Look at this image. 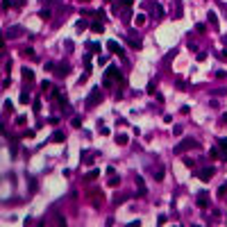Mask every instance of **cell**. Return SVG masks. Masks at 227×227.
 <instances>
[{"label":"cell","instance_id":"6da1fadb","mask_svg":"<svg viewBox=\"0 0 227 227\" xmlns=\"http://www.w3.org/2000/svg\"><path fill=\"white\" fill-rule=\"evenodd\" d=\"M102 100V93H100V86H96V89H91V93H89V98H86V107H96L98 102Z\"/></svg>","mask_w":227,"mask_h":227},{"label":"cell","instance_id":"7a4b0ae2","mask_svg":"<svg viewBox=\"0 0 227 227\" xmlns=\"http://www.w3.org/2000/svg\"><path fill=\"white\" fill-rule=\"evenodd\" d=\"M191 148H198V141H193V139H184V141L179 143L173 152H175V155H182L184 150H191Z\"/></svg>","mask_w":227,"mask_h":227},{"label":"cell","instance_id":"3957f363","mask_svg":"<svg viewBox=\"0 0 227 227\" xmlns=\"http://www.w3.org/2000/svg\"><path fill=\"white\" fill-rule=\"evenodd\" d=\"M116 75H118V68H116V66H109V68H107V73H104L102 84H104V86H112V80L116 77Z\"/></svg>","mask_w":227,"mask_h":227},{"label":"cell","instance_id":"277c9868","mask_svg":"<svg viewBox=\"0 0 227 227\" xmlns=\"http://www.w3.org/2000/svg\"><path fill=\"white\" fill-rule=\"evenodd\" d=\"M213 173H216V168L209 166V168H202V170H198V177H200L202 182H209V179L213 177Z\"/></svg>","mask_w":227,"mask_h":227},{"label":"cell","instance_id":"5b68a950","mask_svg":"<svg viewBox=\"0 0 227 227\" xmlns=\"http://www.w3.org/2000/svg\"><path fill=\"white\" fill-rule=\"evenodd\" d=\"M132 2H134V0H116V2H114V14H118L120 7H130Z\"/></svg>","mask_w":227,"mask_h":227},{"label":"cell","instance_id":"8992f818","mask_svg":"<svg viewBox=\"0 0 227 227\" xmlns=\"http://www.w3.org/2000/svg\"><path fill=\"white\" fill-rule=\"evenodd\" d=\"M68 71H71V66H68V64H61V66H55V73L59 75V77H66V75H68Z\"/></svg>","mask_w":227,"mask_h":227},{"label":"cell","instance_id":"52a82bcc","mask_svg":"<svg viewBox=\"0 0 227 227\" xmlns=\"http://www.w3.org/2000/svg\"><path fill=\"white\" fill-rule=\"evenodd\" d=\"M23 80H25L27 84H32V82H34V73H32V71H30V68H27V66L23 68Z\"/></svg>","mask_w":227,"mask_h":227},{"label":"cell","instance_id":"ba28073f","mask_svg":"<svg viewBox=\"0 0 227 227\" xmlns=\"http://www.w3.org/2000/svg\"><path fill=\"white\" fill-rule=\"evenodd\" d=\"M207 202H209V195L205 193V191H202V193L198 195V207H200V209H205V207H207Z\"/></svg>","mask_w":227,"mask_h":227},{"label":"cell","instance_id":"9c48e42d","mask_svg":"<svg viewBox=\"0 0 227 227\" xmlns=\"http://www.w3.org/2000/svg\"><path fill=\"white\" fill-rule=\"evenodd\" d=\"M82 164H86V166H91V164H93V152H91V150L82 152Z\"/></svg>","mask_w":227,"mask_h":227},{"label":"cell","instance_id":"30bf717a","mask_svg":"<svg viewBox=\"0 0 227 227\" xmlns=\"http://www.w3.org/2000/svg\"><path fill=\"white\" fill-rule=\"evenodd\" d=\"M21 34H23V30H21L18 25L11 27V30H7V37H9V39H16V37H21Z\"/></svg>","mask_w":227,"mask_h":227},{"label":"cell","instance_id":"8fae6325","mask_svg":"<svg viewBox=\"0 0 227 227\" xmlns=\"http://www.w3.org/2000/svg\"><path fill=\"white\" fill-rule=\"evenodd\" d=\"M107 48H109V50H112V52H118V55H120V57H123V48H120V45H118V43H116V41H109V43H107Z\"/></svg>","mask_w":227,"mask_h":227},{"label":"cell","instance_id":"7c38bea8","mask_svg":"<svg viewBox=\"0 0 227 227\" xmlns=\"http://www.w3.org/2000/svg\"><path fill=\"white\" fill-rule=\"evenodd\" d=\"M152 16H155V18H161V16H164V9H161V5H152Z\"/></svg>","mask_w":227,"mask_h":227},{"label":"cell","instance_id":"4fadbf2b","mask_svg":"<svg viewBox=\"0 0 227 227\" xmlns=\"http://www.w3.org/2000/svg\"><path fill=\"white\" fill-rule=\"evenodd\" d=\"M136 184H139V195H145L148 191H145V184H143V177L136 175Z\"/></svg>","mask_w":227,"mask_h":227},{"label":"cell","instance_id":"5bb4252c","mask_svg":"<svg viewBox=\"0 0 227 227\" xmlns=\"http://www.w3.org/2000/svg\"><path fill=\"white\" fill-rule=\"evenodd\" d=\"M218 148L223 150V159H227V139H218Z\"/></svg>","mask_w":227,"mask_h":227},{"label":"cell","instance_id":"9a60e30c","mask_svg":"<svg viewBox=\"0 0 227 227\" xmlns=\"http://www.w3.org/2000/svg\"><path fill=\"white\" fill-rule=\"evenodd\" d=\"M91 30H93V32H98V34H100V32H104V25H102V21H96V23H91Z\"/></svg>","mask_w":227,"mask_h":227},{"label":"cell","instance_id":"2e32d148","mask_svg":"<svg viewBox=\"0 0 227 227\" xmlns=\"http://www.w3.org/2000/svg\"><path fill=\"white\" fill-rule=\"evenodd\" d=\"M209 23H211L213 30H218V16L213 14V11H209Z\"/></svg>","mask_w":227,"mask_h":227},{"label":"cell","instance_id":"e0dca14e","mask_svg":"<svg viewBox=\"0 0 227 227\" xmlns=\"http://www.w3.org/2000/svg\"><path fill=\"white\" fill-rule=\"evenodd\" d=\"M127 141H130L127 134H118V136H116V143H118V145H127Z\"/></svg>","mask_w":227,"mask_h":227},{"label":"cell","instance_id":"ac0fdd59","mask_svg":"<svg viewBox=\"0 0 227 227\" xmlns=\"http://www.w3.org/2000/svg\"><path fill=\"white\" fill-rule=\"evenodd\" d=\"M64 139H66V136H64V132H55V134H52V141H55V143H61Z\"/></svg>","mask_w":227,"mask_h":227},{"label":"cell","instance_id":"d6986e66","mask_svg":"<svg viewBox=\"0 0 227 227\" xmlns=\"http://www.w3.org/2000/svg\"><path fill=\"white\" fill-rule=\"evenodd\" d=\"M21 102H23V104H27V102H30V93H27L25 89L21 91Z\"/></svg>","mask_w":227,"mask_h":227},{"label":"cell","instance_id":"ffe728a7","mask_svg":"<svg viewBox=\"0 0 227 227\" xmlns=\"http://www.w3.org/2000/svg\"><path fill=\"white\" fill-rule=\"evenodd\" d=\"M86 27H91V25H86V21H77V32L86 30Z\"/></svg>","mask_w":227,"mask_h":227},{"label":"cell","instance_id":"44dd1931","mask_svg":"<svg viewBox=\"0 0 227 227\" xmlns=\"http://www.w3.org/2000/svg\"><path fill=\"white\" fill-rule=\"evenodd\" d=\"M225 195H227V184H223L218 189V198H225Z\"/></svg>","mask_w":227,"mask_h":227},{"label":"cell","instance_id":"7402d4cb","mask_svg":"<svg viewBox=\"0 0 227 227\" xmlns=\"http://www.w3.org/2000/svg\"><path fill=\"white\" fill-rule=\"evenodd\" d=\"M118 182H120V179L116 177V175H112V177H109V186H118Z\"/></svg>","mask_w":227,"mask_h":227},{"label":"cell","instance_id":"603a6c76","mask_svg":"<svg viewBox=\"0 0 227 227\" xmlns=\"http://www.w3.org/2000/svg\"><path fill=\"white\" fill-rule=\"evenodd\" d=\"M98 175H100V170H91V173H86V177H89V179H96Z\"/></svg>","mask_w":227,"mask_h":227},{"label":"cell","instance_id":"cb8c5ba5","mask_svg":"<svg viewBox=\"0 0 227 227\" xmlns=\"http://www.w3.org/2000/svg\"><path fill=\"white\" fill-rule=\"evenodd\" d=\"M86 45H89L91 52H98V50H100V45H98V43H86Z\"/></svg>","mask_w":227,"mask_h":227},{"label":"cell","instance_id":"d4e9b609","mask_svg":"<svg viewBox=\"0 0 227 227\" xmlns=\"http://www.w3.org/2000/svg\"><path fill=\"white\" fill-rule=\"evenodd\" d=\"M39 16H41V18H50V9L45 7V9H43V11H41V14H39Z\"/></svg>","mask_w":227,"mask_h":227},{"label":"cell","instance_id":"484cf974","mask_svg":"<svg viewBox=\"0 0 227 227\" xmlns=\"http://www.w3.org/2000/svg\"><path fill=\"white\" fill-rule=\"evenodd\" d=\"M134 21L139 23V25H143V23H145V16H143V14H139V16H136V18H134Z\"/></svg>","mask_w":227,"mask_h":227},{"label":"cell","instance_id":"4316f807","mask_svg":"<svg viewBox=\"0 0 227 227\" xmlns=\"http://www.w3.org/2000/svg\"><path fill=\"white\" fill-rule=\"evenodd\" d=\"M211 93H213V96H225L227 89H216V91H211Z\"/></svg>","mask_w":227,"mask_h":227},{"label":"cell","instance_id":"83f0119b","mask_svg":"<svg viewBox=\"0 0 227 227\" xmlns=\"http://www.w3.org/2000/svg\"><path fill=\"white\" fill-rule=\"evenodd\" d=\"M216 77H218V80H225V77H227V73H225V71H218V73H216Z\"/></svg>","mask_w":227,"mask_h":227},{"label":"cell","instance_id":"f1b7e54d","mask_svg":"<svg viewBox=\"0 0 227 227\" xmlns=\"http://www.w3.org/2000/svg\"><path fill=\"white\" fill-rule=\"evenodd\" d=\"M173 134H182V125H175V127H173Z\"/></svg>","mask_w":227,"mask_h":227},{"label":"cell","instance_id":"f546056e","mask_svg":"<svg viewBox=\"0 0 227 227\" xmlns=\"http://www.w3.org/2000/svg\"><path fill=\"white\" fill-rule=\"evenodd\" d=\"M71 125H73V127H80V125H82V120H80V118H73Z\"/></svg>","mask_w":227,"mask_h":227},{"label":"cell","instance_id":"4dcf8cb0","mask_svg":"<svg viewBox=\"0 0 227 227\" xmlns=\"http://www.w3.org/2000/svg\"><path fill=\"white\" fill-rule=\"evenodd\" d=\"M220 9H223V14L227 16V5H225V2H220Z\"/></svg>","mask_w":227,"mask_h":227},{"label":"cell","instance_id":"1f68e13d","mask_svg":"<svg viewBox=\"0 0 227 227\" xmlns=\"http://www.w3.org/2000/svg\"><path fill=\"white\" fill-rule=\"evenodd\" d=\"M2 7H5V9H9V0H2Z\"/></svg>","mask_w":227,"mask_h":227}]
</instances>
